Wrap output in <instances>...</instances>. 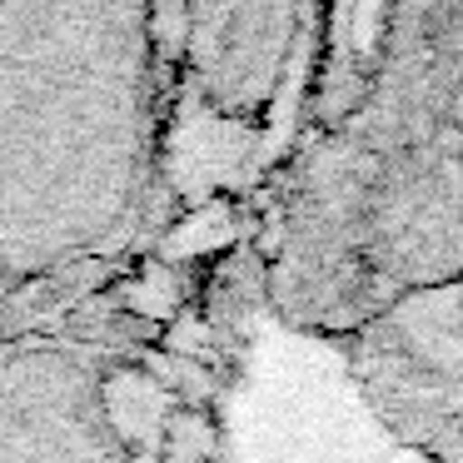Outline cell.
<instances>
[{
    "instance_id": "cell-1",
    "label": "cell",
    "mask_w": 463,
    "mask_h": 463,
    "mask_svg": "<svg viewBox=\"0 0 463 463\" xmlns=\"http://www.w3.org/2000/svg\"><path fill=\"white\" fill-rule=\"evenodd\" d=\"M264 274L319 339L463 279V0H379L359 85L284 170Z\"/></svg>"
},
{
    "instance_id": "cell-2",
    "label": "cell",
    "mask_w": 463,
    "mask_h": 463,
    "mask_svg": "<svg viewBox=\"0 0 463 463\" xmlns=\"http://www.w3.org/2000/svg\"><path fill=\"white\" fill-rule=\"evenodd\" d=\"M180 0H0V289L125 254L160 175Z\"/></svg>"
},
{
    "instance_id": "cell-3",
    "label": "cell",
    "mask_w": 463,
    "mask_h": 463,
    "mask_svg": "<svg viewBox=\"0 0 463 463\" xmlns=\"http://www.w3.org/2000/svg\"><path fill=\"white\" fill-rule=\"evenodd\" d=\"M110 379L90 339H0V463H130Z\"/></svg>"
},
{
    "instance_id": "cell-4",
    "label": "cell",
    "mask_w": 463,
    "mask_h": 463,
    "mask_svg": "<svg viewBox=\"0 0 463 463\" xmlns=\"http://www.w3.org/2000/svg\"><path fill=\"white\" fill-rule=\"evenodd\" d=\"M354 369L393 429L463 413V279L429 284L349 334Z\"/></svg>"
},
{
    "instance_id": "cell-5",
    "label": "cell",
    "mask_w": 463,
    "mask_h": 463,
    "mask_svg": "<svg viewBox=\"0 0 463 463\" xmlns=\"http://www.w3.org/2000/svg\"><path fill=\"white\" fill-rule=\"evenodd\" d=\"M0 299H5V289H0Z\"/></svg>"
}]
</instances>
